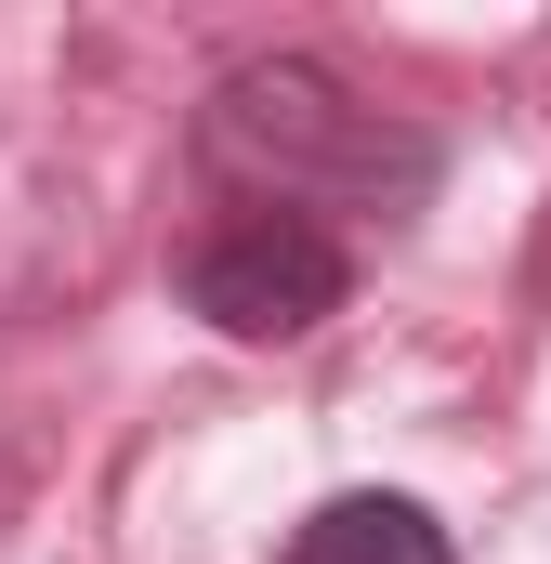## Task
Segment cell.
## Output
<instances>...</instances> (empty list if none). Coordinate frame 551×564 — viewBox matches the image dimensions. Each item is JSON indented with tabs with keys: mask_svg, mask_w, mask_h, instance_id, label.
I'll return each mask as SVG.
<instances>
[{
	"mask_svg": "<svg viewBox=\"0 0 551 564\" xmlns=\"http://www.w3.org/2000/svg\"><path fill=\"white\" fill-rule=\"evenodd\" d=\"M197 171H224L237 210H302V224L368 210V224H408L433 197V132H408L395 106H368L315 53H250L197 106Z\"/></svg>",
	"mask_w": 551,
	"mask_h": 564,
	"instance_id": "1",
	"label": "cell"
},
{
	"mask_svg": "<svg viewBox=\"0 0 551 564\" xmlns=\"http://www.w3.org/2000/svg\"><path fill=\"white\" fill-rule=\"evenodd\" d=\"M355 289L342 224H302V210H224L197 250H184V302L224 328V341H302L328 328Z\"/></svg>",
	"mask_w": 551,
	"mask_h": 564,
	"instance_id": "2",
	"label": "cell"
},
{
	"mask_svg": "<svg viewBox=\"0 0 551 564\" xmlns=\"http://www.w3.org/2000/svg\"><path fill=\"white\" fill-rule=\"evenodd\" d=\"M289 564H460V552H446V525H433L420 499H395V486H342L328 512H302Z\"/></svg>",
	"mask_w": 551,
	"mask_h": 564,
	"instance_id": "3",
	"label": "cell"
}]
</instances>
